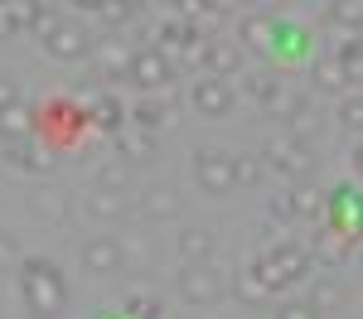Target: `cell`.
<instances>
[{"label":"cell","mask_w":363,"mask_h":319,"mask_svg":"<svg viewBox=\"0 0 363 319\" xmlns=\"http://www.w3.org/2000/svg\"><path fill=\"white\" fill-rule=\"evenodd\" d=\"M44 54L58 58V63H78V58L92 54V39H87L78 25H58L49 39H44Z\"/></svg>","instance_id":"7"},{"label":"cell","mask_w":363,"mask_h":319,"mask_svg":"<svg viewBox=\"0 0 363 319\" xmlns=\"http://www.w3.org/2000/svg\"><path fill=\"white\" fill-rule=\"evenodd\" d=\"M126 208H131V203L121 199L116 189H92V194L83 199V213L92 218V223H116V218H126Z\"/></svg>","instance_id":"13"},{"label":"cell","mask_w":363,"mask_h":319,"mask_svg":"<svg viewBox=\"0 0 363 319\" xmlns=\"http://www.w3.org/2000/svg\"><path fill=\"white\" fill-rule=\"evenodd\" d=\"M272 257H277L281 276H286V286H291V281H306V276H310V252H306V247H296L291 237H286V242H272Z\"/></svg>","instance_id":"14"},{"label":"cell","mask_w":363,"mask_h":319,"mask_svg":"<svg viewBox=\"0 0 363 319\" xmlns=\"http://www.w3.org/2000/svg\"><path fill=\"white\" fill-rule=\"evenodd\" d=\"M126 315H131V319H160V300H150V295H131V300H126Z\"/></svg>","instance_id":"37"},{"label":"cell","mask_w":363,"mask_h":319,"mask_svg":"<svg viewBox=\"0 0 363 319\" xmlns=\"http://www.w3.org/2000/svg\"><path fill=\"white\" fill-rule=\"evenodd\" d=\"M194 179H199V189H208V194H233V189H238L233 155H223V150H199L194 155Z\"/></svg>","instance_id":"5"},{"label":"cell","mask_w":363,"mask_h":319,"mask_svg":"<svg viewBox=\"0 0 363 319\" xmlns=\"http://www.w3.org/2000/svg\"><path fill=\"white\" fill-rule=\"evenodd\" d=\"M262 107H267L272 116H296L301 107H306V102H301V97H296V92H291L286 83H277V87H272V97H267Z\"/></svg>","instance_id":"29"},{"label":"cell","mask_w":363,"mask_h":319,"mask_svg":"<svg viewBox=\"0 0 363 319\" xmlns=\"http://www.w3.org/2000/svg\"><path fill=\"white\" fill-rule=\"evenodd\" d=\"M174 286H179V300L184 305H218L228 295V281L213 261H184V271H179Z\"/></svg>","instance_id":"2"},{"label":"cell","mask_w":363,"mask_h":319,"mask_svg":"<svg viewBox=\"0 0 363 319\" xmlns=\"http://www.w3.org/2000/svg\"><path fill=\"white\" fill-rule=\"evenodd\" d=\"M83 266L92 271V276H112V271H121V266H126L121 242H116V237H87L83 242Z\"/></svg>","instance_id":"9"},{"label":"cell","mask_w":363,"mask_h":319,"mask_svg":"<svg viewBox=\"0 0 363 319\" xmlns=\"http://www.w3.org/2000/svg\"><path fill=\"white\" fill-rule=\"evenodd\" d=\"M349 252H354V242H349L339 228H330V223L315 232V242H310V257L325 261V266H344V261H349Z\"/></svg>","instance_id":"11"},{"label":"cell","mask_w":363,"mask_h":319,"mask_svg":"<svg viewBox=\"0 0 363 319\" xmlns=\"http://www.w3.org/2000/svg\"><path fill=\"white\" fill-rule=\"evenodd\" d=\"M349 165H354V174H363V141L349 150Z\"/></svg>","instance_id":"45"},{"label":"cell","mask_w":363,"mask_h":319,"mask_svg":"<svg viewBox=\"0 0 363 319\" xmlns=\"http://www.w3.org/2000/svg\"><path fill=\"white\" fill-rule=\"evenodd\" d=\"M272 87H277V78H267V73H257V78H247V92L257 97V102H267V97H272Z\"/></svg>","instance_id":"41"},{"label":"cell","mask_w":363,"mask_h":319,"mask_svg":"<svg viewBox=\"0 0 363 319\" xmlns=\"http://www.w3.org/2000/svg\"><path fill=\"white\" fill-rule=\"evenodd\" d=\"M121 257L131 261V266H150V242H145V237H131V242H121Z\"/></svg>","instance_id":"39"},{"label":"cell","mask_w":363,"mask_h":319,"mask_svg":"<svg viewBox=\"0 0 363 319\" xmlns=\"http://www.w3.org/2000/svg\"><path fill=\"white\" fill-rule=\"evenodd\" d=\"M252 271L262 276V286H267V290H281V286H286V276H281V266H277V257H272V247H262V252H257Z\"/></svg>","instance_id":"30"},{"label":"cell","mask_w":363,"mask_h":319,"mask_svg":"<svg viewBox=\"0 0 363 319\" xmlns=\"http://www.w3.org/2000/svg\"><path fill=\"white\" fill-rule=\"evenodd\" d=\"M20 290H25V305L34 319H58L63 305H68V281H63V271L54 261H44V257H25Z\"/></svg>","instance_id":"1"},{"label":"cell","mask_w":363,"mask_h":319,"mask_svg":"<svg viewBox=\"0 0 363 319\" xmlns=\"http://www.w3.org/2000/svg\"><path fill=\"white\" fill-rule=\"evenodd\" d=\"M136 15H140V0H97V20H102V25H112V29L131 25Z\"/></svg>","instance_id":"23"},{"label":"cell","mask_w":363,"mask_h":319,"mask_svg":"<svg viewBox=\"0 0 363 319\" xmlns=\"http://www.w3.org/2000/svg\"><path fill=\"white\" fill-rule=\"evenodd\" d=\"M344 300H349V295H344V286H339L335 276H325V281L310 286V305H315V310H339Z\"/></svg>","instance_id":"25"},{"label":"cell","mask_w":363,"mask_h":319,"mask_svg":"<svg viewBox=\"0 0 363 319\" xmlns=\"http://www.w3.org/2000/svg\"><path fill=\"white\" fill-rule=\"evenodd\" d=\"M5 107H20V83L0 73V112H5Z\"/></svg>","instance_id":"40"},{"label":"cell","mask_w":363,"mask_h":319,"mask_svg":"<svg viewBox=\"0 0 363 319\" xmlns=\"http://www.w3.org/2000/svg\"><path fill=\"white\" fill-rule=\"evenodd\" d=\"M10 34H20V29H15V15H10V5L0 0V39H10Z\"/></svg>","instance_id":"43"},{"label":"cell","mask_w":363,"mask_h":319,"mask_svg":"<svg viewBox=\"0 0 363 319\" xmlns=\"http://www.w3.org/2000/svg\"><path fill=\"white\" fill-rule=\"evenodd\" d=\"M131 116H136L131 126H140V131H150V136H155V131H165L169 121H174V102H140Z\"/></svg>","instance_id":"20"},{"label":"cell","mask_w":363,"mask_h":319,"mask_svg":"<svg viewBox=\"0 0 363 319\" xmlns=\"http://www.w3.org/2000/svg\"><path fill=\"white\" fill-rule=\"evenodd\" d=\"M213 247H218V232H208V228L179 232V257L184 261H213Z\"/></svg>","instance_id":"17"},{"label":"cell","mask_w":363,"mask_h":319,"mask_svg":"<svg viewBox=\"0 0 363 319\" xmlns=\"http://www.w3.org/2000/svg\"><path fill=\"white\" fill-rule=\"evenodd\" d=\"M169 10H179V0H169Z\"/></svg>","instance_id":"47"},{"label":"cell","mask_w":363,"mask_h":319,"mask_svg":"<svg viewBox=\"0 0 363 319\" xmlns=\"http://www.w3.org/2000/svg\"><path fill=\"white\" fill-rule=\"evenodd\" d=\"M349 83H354V73H349L339 58H320V63H315V87H325V92H344Z\"/></svg>","instance_id":"22"},{"label":"cell","mask_w":363,"mask_h":319,"mask_svg":"<svg viewBox=\"0 0 363 319\" xmlns=\"http://www.w3.org/2000/svg\"><path fill=\"white\" fill-rule=\"evenodd\" d=\"M136 208L150 218V223H169V218L179 213V199H174V189H160V184H155V189H145V194H140Z\"/></svg>","instance_id":"16"},{"label":"cell","mask_w":363,"mask_h":319,"mask_svg":"<svg viewBox=\"0 0 363 319\" xmlns=\"http://www.w3.org/2000/svg\"><path fill=\"white\" fill-rule=\"evenodd\" d=\"M238 300H247V305H262V300H267V295H272V290L262 286V276H257V271H247V276H238Z\"/></svg>","instance_id":"34"},{"label":"cell","mask_w":363,"mask_h":319,"mask_svg":"<svg viewBox=\"0 0 363 319\" xmlns=\"http://www.w3.org/2000/svg\"><path fill=\"white\" fill-rule=\"evenodd\" d=\"M277 319H320V310L310 300H286V305H277Z\"/></svg>","instance_id":"38"},{"label":"cell","mask_w":363,"mask_h":319,"mask_svg":"<svg viewBox=\"0 0 363 319\" xmlns=\"http://www.w3.org/2000/svg\"><path fill=\"white\" fill-rule=\"evenodd\" d=\"M131 44H92V68H97V78L102 83H121V78H131Z\"/></svg>","instance_id":"8"},{"label":"cell","mask_w":363,"mask_h":319,"mask_svg":"<svg viewBox=\"0 0 363 319\" xmlns=\"http://www.w3.org/2000/svg\"><path fill=\"white\" fill-rule=\"evenodd\" d=\"M126 179H131V165H126V160H107V165L97 170V189H116V194H121Z\"/></svg>","instance_id":"31"},{"label":"cell","mask_w":363,"mask_h":319,"mask_svg":"<svg viewBox=\"0 0 363 319\" xmlns=\"http://www.w3.org/2000/svg\"><path fill=\"white\" fill-rule=\"evenodd\" d=\"M73 5H78V10H92V15H97V0H73Z\"/></svg>","instance_id":"46"},{"label":"cell","mask_w":363,"mask_h":319,"mask_svg":"<svg viewBox=\"0 0 363 319\" xmlns=\"http://www.w3.org/2000/svg\"><path fill=\"white\" fill-rule=\"evenodd\" d=\"M5 5H10V15H15V29H29L44 0H5Z\"/></svg>","instance_id":"36"},{"label":"cell","mask_w":363,"mask_h":319,"mask_svg":"<svg viewBox=\"0 0 363 319\" xmlns=\"http://www.w3.org/2000/svg\"><path fill=\"white\" fill-rule=\"evenodd\" d=\"M247 5H252V15H277L286 0H247Z\"/></svg>","instance_id":"44"},{"label":"cell","mask_w":363,"mask_h":319,"mask_svg":"<svg viewBox=\"0 0 363 319\" xmlns=\"http://www.w3.org/2000/svg\"><path fill=\"white\" fill-rule=\"evenodd\" d=\"M330 20L349 34H363V0H330Z\"/></svg>","instance_id":"26"},{"label":"cell","mask_w":363,"mask_h":319,"mask_svg":"<svg viewBox=\"0 0 363 319\" xmlns=\"http://www.w3.org/2000/svg\"><path fill=\"white\" fill-rule=\"evenodd\" d=\"M238 68H242V49H238V44H213V39H208V68H203V73L233 78Z\"/></svg>","instance_id":"19"},{"label":"cell","mask_w":363,"mask_h":319,"mask_svg":"<svg viewBox=\"0 0 363 319\" xmlns=\"http://www.w3.org/2000/svg\"><path fill=\"white\" fill-rule=\"evenodd\" d=\"M262 165L272 174H281V179H291V184H301L310 170V145L291 141V136H277V141H267V150H262Z\"/></svg>","instance_id":"3"},{"label":"cell","mask_w":363,"mask_h":319,"mask_svg":"<svg viewBox=\"0 0 363 319\" xmlns=\"http://www.w3.org/2000/svg\"><path fill=\"white\" fill-rule=\"evenodd\" d=\"M29 208H34L44 223H68V203L58 199L54 189H34V194H29Z\"/></svg>","instance_id":"24"},{"label":"cell","mask_w":363,"mask_h":319,"mask_svg":"<svg viewBox=\"0 0 363 319\" xmlns=\"http://www.w3.org/2000/svg\"><path fill=\"white\" fill-rule=\"evenodd\" d=\"M189 102H194L199 116H228V112H233V87H228V78L203 73V78L189 87Z\"/></svg>","instance_id":"6"},{"label":"cell","mask_w":363,"mask_h":319,"mask_svg":"<svg viewBox=\"0 0 363 319\" xmlns=\"http://www.w3.org/2000/svg\"><path fill=\"white\" fill-rule=\"evenodd\" d=\"M20 261V247H15V237H5L0 232V266H15Z\"/></svg>","instance_id":"42"},{"label":"cell","mask_w":363,"mask_h":319,"mask_svg":"<svg viewBox=\"0 0 363 319\" xmlns=\"http://www.w3.org/2000/svg\"><path fill=\"white\" fill-rule=\"evenodd\" d=\"M238 39L247 44V49H257V54H272L281 39V25L277 15H242V25H238Z\"/></svg>","instance_id":"10"},{"label":"cell","mask_w":363,"mask_h":319,"mask_svg":"<svg viewBox=\"0 0 363 319\" xmlns=\"http://www.w3.org/2000/svg\"><path fill=\"white\" fill-rule=\"evenodd\" d=\"M116 150H121V160L145 165V160H155V136H150V131H140V126H131V131H121V136H116Z\"/></svg>","instance_id":"15"},{"label":"cell","mask_w":363,"mask_h":319,"mask_svg":"<svg viewBox=\"0 0 363 319\" xmlns=\"http://www.w3.org/2000/svg\"><path fill=\"white\" fill-rule=\"evenodd\" d=\"M87 121L97 126V131H121V121H126V107L116 102V97H102V92H92V112Z\"/></svg>","instance_id":"18"},{"label":"cell","mask_w":363,"mask_h":319,"mask_svg":"<svg viewBox=\"0 0 363 319\" xmlns=\"http://www.w3.org/2000/svg\"><path fill=\"white\" fill-rule=\"evenodd\" d=\"M58 25H63V20L54 15V5H39V15H34V25H29V34H34V39L44 44V39H49V34H54Z\"/></svg>","instance_id":"35"},{"label":"cell","mask_w":363,"mask_h":319,"mask_svg":"<svg viewBox=\"0 0 363 319\" xmlns=\"http://www.w3.org/2000/svg\"><path fill=\"white\" fill-rule=\"evenodd\" d=\"M330 58H339V63H344V68L359 78V73H363V34H344V39L335 44V54H330Z\"/></svg>","instance_id":"27"},{"label":"cell","mask_w":363,"mask_h":319,"mask_svg":"<svg viewBox=\"0 0 363 319\" xmlns=\"http://www.w3.org/2000/svg\"><path fill=\"white\" fill-rule=\"evenodd\" d=\"M233 174H238V184H257L267 165H262V155H233Z\"/></svg>","instance_id":"33"},{"label":"cell","mask_w":363,"mask_h":319,"mask_svg":"<svg viewBox=\"0 0 363 319\" xmlns=\"http://www.w3.org/2000/svg\"><path fill=\"white\" fill-rule=\"evenodd\" d=\"M131 83L140 92H169L174 63L165 58V49H136V58H131Z\"/></svg>","instance_id":"4"},{"label":"cell","mask_w":363,"mask_h":319,"mask_svg":"<svg viewBox=\"0 0 363 319\" xmlns=\"http://www.w3.org/2000/svg\"><path fill=\"white\" fill-rule=\"evenodd\" d=\"M339 121L349 131H363V92H344L339 97Z\"/></svg>","instance_id":"32"},{"label":"cell","mask_w":363,"mask_h":319,"mask_svg":"<svg viewBox=\"0 0 363 319\" xmlns=\"http://www.w3.org/2000/svg\"><path fill=\"white\" fill-rule=\"evenodd\" d=\"M291 208H296V218H325V189H315V184H296L291 189Z\"/></svg>","instance_id":"21"},{"label":"cell","mask_w":363,"mask_h":319,"mask_svg":"<svg viewBox=\"0 0 363 319\" xmlns=\"http://www.w3.org/2000/svg\"><path fill=\"white\" fill-rule=\"evenodd\" d=\"M5 165H10V170H29V174H49L54 170V160L29 141V136L25 141H5Z\"/></svg>","instance_id":"12"},{"label":"cell","mask_w":363,"mask_h":319,"mask_svg":"<svg viewBox=\"0 0 363 319\" xmlns=\"http://www.w3.org/2000/svg\"><path fill=\"white\" fill-rule=\"evenodd\" d=\"M29 136V112L25 107H5L0 112V141H25Z\"/></svg>","instance_id":"28"}]
</instances>
